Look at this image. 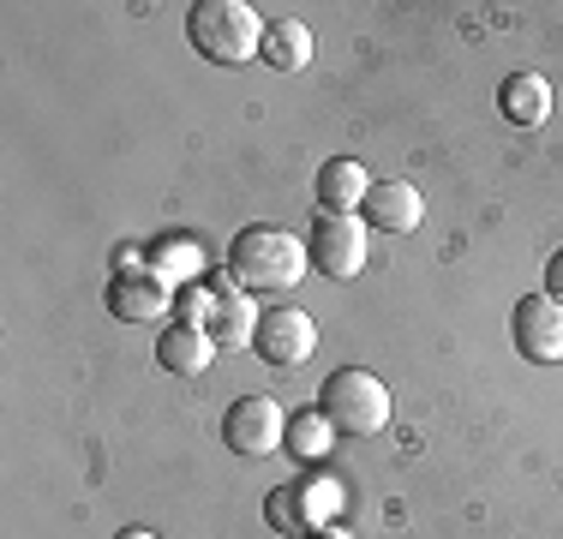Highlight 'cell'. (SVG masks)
Wrapping results in <instances>:
<instances>
[{"label":"cell","instance_id":"obj_1","mask_svg":"<svg viewBox=\"0 0 563 539\" xmlns=\"http://www.w3.org/2000/svg\"><path fill=\"white\" fill-rule=\"evenodd\" d=\"M306 264H312L306 240H294L288 228H271V222H252L228 240V276L246 294H288L306 276Z\"/></svg>","mask_w":563,"mask_h":539},{"label":"cell","instance_id":"obj_2","mask_svg":"<svg viewBox=\"0 0 563 539\" xmlns=\"http://www.w3.org/2000/svg\"><path fill=\"white\" fill-rule=\"evenodd\" d=\"M186 36L210 66H246L264 48V19L246 0H192L186 7Z\"/></svg>","mask_w":563,"mask_h":539},{"label":"cell","instance_id":"obj_3","mask_svg":"<svg viewBox=\"0 0 563 539\" xmlns=\"http://www.w3.org/2000/svg\"><path fill=\"white\" fill-rule=\"evenodd\" d=\"M318 396H324V402H318V414H324L342 438H372V431L390 426V384H384L378 372H366V366L330 372Z\"/></svg>","mask_w":563,"mask_h":539},{"label":"cell","instance_id":"obj_4","mask_svg":"<svg viewBox=\"0 0 563 539\" xmlns=\"http://www.w3.org/2000/svg\"><path fill=\"white\" fill-rule=\"evenodd\" d=\"M306 252H312V264L324 270L330 282H354L360 270H366V222H360V216H324L318 210V228H312V240H306Z\"/></svg>","mask_w":563,"mask_h":539},{"label":"cell","instance_id":"obj_5","mask_svg":"<svg viewBox=\"0 0 563 539\" xmlns=\"http://www.w3.org/2000/svg\"><path fill=\"white\" fill-rule=\"evenodd\" d=\"M222 438H228V450H234V455L258 462V455H276V443L288 438V414H282L271 396H246V402L228 408Z\"/></svg>","mask_w":563,"mask_h":539},{"label":"cell","instance_id":"obj_6","mask_svg":"<svg viewBox=\"0 0 563 539\" xmlns=\"http://www.w3.org/2000/svg\"><path fill=\"white\" fill-rule=\"evenodd\" d=\"M252 348H258L264 366H306L318 348V323L300 312V306H276V312L258 318L252 330Z\"/></svg>","mask_w":563,"mask_h":539},{"label":"cell","instance_id":"obj_7","mask_svg":"<svg viewBox=\"0 0 563 539\" xmlns=\"http://www.w3.org/2000/svg\"><path fill=\"white\" fill-rule=\"evenodd\" d=\"M509 336H516L521 360H533V366H558L563 360V300H552V294L521 300L516 318H509Z\"/></svg>","mask_w":563,"mask_h":539},{"label":"cell","instance_id":"obj_8","mask_svg":"<svg viewBox=\"0 0 563 539\" xmlns=\"http://www.w3.org/2000/svg\"><path fill=\"white\" fill-rule=\"evenodd\" d=\"M336 509H342L336 480H300V485H282L271 497V521L282 534H318V528H330Z\"/></svg>","mask_w":563,"mask_h":539},{"label":"cell","instance_id":"obj_9","mask_svg":"<svg viewBox=\"0 0 563 539\" xmlns=\"http://www.w3.org/2000/svg\"><path fill=\"white\" fill-rule=\"evenodd\" d=\"M186 323L210 330V336H217V348H240V342H252V330H258V318H252V306L240 300V288L192 294V300H186Z\"/></svg>","mask_w":563,"mask_h":539},{"label":"cell","instance_id":"obj_10","mask_svg":"<svg viewBox=\"0 0 563 539\" xmlns=\"http://www.w3.org/2000/svg\"><path fill=\"white\" fill-rule=\"evenodd\" d=\"M174 306V288L163 276H156V270H120L114 276V288H109V312L114 318H126V323H144V318H163Z\"/></svg>","mask_w":563,"mask_h":539},{"label":"cell","instance_id":"obj_11","mask_svg":"<svg viewBox=\"0 0 563 539\" xmlns=\"http://www.w3.org/2000/svg\"><path fill=\"white\" fill-rule=\"evenodd\" d=\"M360 210H366V222L378 228V234H413L420 216H426L420 193H413L408 180H372V193H366Z\"/></svg>","mask_w":563,"mask_h":539},{"label":"cell","instance_id":"obj_12","mask_svg":"<svg viewBox=\"0 0 563 539\" xmlns=\"http://www.w3.org/2000/svg\"><path fill=\"white\" fill-rule=\"evenodd\" d=\"M156 360H163V372H174V377H198L210 360H217V336L180 318V323L163 336V342H156Z\"/></svg>","mask_w":563,"mask_h":539},{"label":"cell","instance_id":"obj_13","mask_svg":"<svg viewBox=\"0 0 563 539\" xmlns=\"http://www.w3.org/2000/svg\"><path fill=\"white\" fill-rule=\"evenodd\" d=\"M366 193H372V180L354 156H336L318 168V205H324V216H354L366 205Z\"/></svg>","mask_w":563,"mask_h":539},{"label":"cell","instance_id":"obj_14","mask_svg":"<svg viewBox=\"0 0 563 539\" xmlns=\"http://www.w3.org/2000/svg\"><path fill=\"white\" fill-rule=\"evenodd\" d=\"M498 108L516 127H540V120L552 114V85H545L540 73H509L504 90H498Z\"/></svg>","mask_w":563,"mask_h":539},{"label":"cell","instance_id":"obj_15","mask_svg":"<svg viewBox=\"0 0 563 539\" xmlns=\"http://www.w3.org/2000/svg\"><path fill=\"white\" fill-rule=\"evenodd\" d=\"M258 61L276 66V73H300V66L312 61V31H306L300 19H271V24H264Z\"/></svg>","mask_w":563,"mask_h":539},{"label":"cell","instance_id":"obj_16","mask_svg":"<svg viewBox=\"0 0 563 539\" xmlns=\"http://www.w3.org/2000/svg\"><path fill=\"white\" fill-rule=\"evenodd\" d=\"M330 443H336V426H330L318 408H306V414H294V420H288V438H282V450H294L300 462H318Z\"/></svg>","mask_w":563,"mask_h":539},{"label":"cell","instance_id":"obj_17","mask_svg":"<svg viewBox=\"0 0 563 539\" xmlns=\"http://www.w3.org/2000/svg\"><path fill=\"white\" fill-rule=\"evenodd\" d=\"M156 252H168V258L151 264L168 288H174V276H192V270H198V246H192V240H168V246H156Z\"/></svg>","mask_w":563,"mask_h":539},{"label":"cell","instance_id":"obj_18","mask_svg":"<svg viewBox=\"0 0 563 539\" xmlns=\"http://www.w3.org/2000/svg\"><path fill=\"white\" fill-rule=\"evenodd\" d=\"M545 294H552V300H563V252L545 264Z\"/></svg>","mask_w":563,"mask_h":539},{"label":"cell","instance_id":"obj_19","mask_svg":"<svg viewBox=\"0 0 563 539\" xmlns=\"http://www.w3.org/2000/svg\"><path fill=\"white\" fill-rule=\"evenodd\" d=\"M306 539H347V528H336V521H330V528H318V534H306Z\"/></svg>","mask_w":563,"mask_h":539},{"label":"cell","instance_id":"obj_20","mask_svg":"<svg viewBox=\"0 0 563 539\" xmlns=\"http://www.w3.org/2000/svg\"><path fill=\"white\" fill-rule=\"evenodd\" d=\"M114 539H156V534H151V528H120Z\"/></svg>","mask_w":563,"mask_h":539}]
</instances>
